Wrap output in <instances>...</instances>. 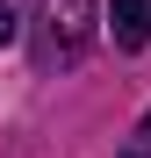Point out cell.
I'll list each match as a JSON object with an SVG mask.
<instances>
[{
    "label": "cell",
    "mask_w": 151,
    "mask_h": 158,
    "mask_svg": "<svg viewBox=\"0 0 151 158\" xmlns=\"http://www.w3.org/2000/svg\"><path fill=\"white\" fill-rule=\"evenodd\" d=\"M122 158H151V108H144V122L122 137Z\"/></svg>",
    "instance_id": "cell-3"
},
{
    "label": "cell",
    "mask_w": 151,
    "mask_h": 158,
    "mask_svg": "<svg viewBox=\"0 0 151 158\" xmlns=\"http://www.w3.org/2000/svg\"><path fill=\"white\" fill-rule=\"evenodd\" d=\"M22 36V22H15V7H7V0H0V43H15Z\"/></svg>",
    "instance_id": "cell-4"
},
{
    "label": "cell",
    "mask_w": 151,
    "mask_h": 158,
    "mask_svg": "<svg viewBox=\"0 0 151 158\" xmlns=\"http://www.w3.org/2000/svg\"><path fill=\"white\" fill-rule=\"evenodd\" d=\"M108 22H115V43H122V50H144V43H151V0H115Z\"/></svg>",
    "instance_id": "cell-2"
},
{
    "label": "cell",
    "mask_w": 151,
    "mask_h": 158,
    "mask_svg": "<svg viewBox=\"0 0 151 158\" xmlns=\"http://www.w3.org/2000/svg\"><path fill=\"white\" fill-rule=\"evenodd\" d=\"M94 0H29V43H36V65H79L94 50Z\"/></svg>",
    "instance_id": "cell-1"
}]
</instances>
